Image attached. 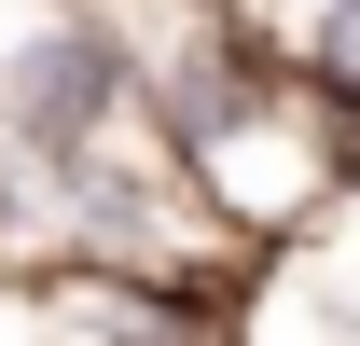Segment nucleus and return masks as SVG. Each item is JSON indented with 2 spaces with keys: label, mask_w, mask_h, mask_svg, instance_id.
<instances>
[{
  "label": "nucleus",
  "mask_w": 360,
  "mask_h": 346,
  "mask_svg": "<svg viewBox=\"0 0 360 346\" xmlns=\"http://www.w3.org/2000/svg\"><path fill=\"white\" fill-rule=\"evenodd\" d=\"M180 167H194V194H208L264 263H291L319 222L360 194V111H333V97L291 70V84H264L250 111H222L208 139H180Z\"/></svg>",
  "instance_id": "obj_1"
},
{
  "label": "nucleus",
  "mask_w": 360,
  "mask_h": 346,
  "mask_svg": "<svg viewBox=\"0 0 360 346\" xmlns=\"http://www.w3.org/2000/svg\"><path fill=\"white\" fill-rule=\"evenodd\" d=\"M14 319H28V291H14V277H0V346H14Z\"/></svg>",
  "instance_id": "obj_2"
}]
</instances>
